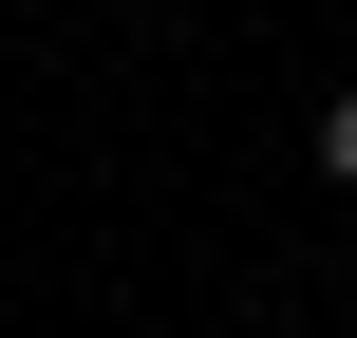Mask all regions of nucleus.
I'll list each match as a JSON object with an SVG mask.
<instances>
[{"label": "nucleus", "instance_id": "f257e3e1", "mask_svg": "<svg viewBox=\"0 0 357 338\" xmlns=\"http://www.w3.org/2000/svg\"><path fill=\"white\" fill-rule=\"evenodd\" d=\"M320 169H339V188H357V94H339V113H320Z\"/></svg>", "mask_w": 357, "mask_h": 338}]
</instances>
